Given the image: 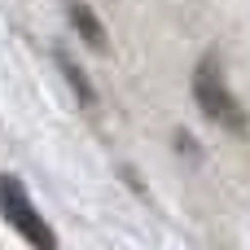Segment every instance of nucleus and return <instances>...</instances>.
<instances>
[{"label": "nucleus", "mask_w": 250, "mask_h": 250, "mask_svg": "<svg viewBox=\"0 0 250 250\" xmlns=\"http://www.w3.org/2000/svg\"><path fill=\"white\" fill-rule=\"evenodd\" d=\"M193 101H198V110H202L211 123H220L224 132H233V136H246L250 132L246 105L233 97V88H229L224 66H220L215 53H207V57L193 66Z\"/></svg>", "instance_id": "nucleus-1"}, {"label": "nucleus", "mask_w": 250, "mask_h": 250, "mask_svg": "<svg viewBox=\"0 0 250 250\" xmlns=\"http://www.w3.org/2000/svg\"><path fill=\"white\" fill-rule=\"evenodd\" d=\"M57 66H62V75H66L70 92L79 97V105H88V110H92V105H97V88L88 83V75H83V70H79V66H75V62L66 57V53H57Z\"/></svg>", "instance_id": "nucleus-4"}, {"label": "nucleus", "mask_w": 250, "mask_h": 250, "mask_svg": "<svg viewBox=\"0 0 250 250\" xmlns=\"http://www.w3.org/2000/svg\"><path fill=\"white\" fill-rule=\"evenodd\" d=\"M0 215L9 220V229L31 250H57V233L35 211V202H31V193H26V185L18 176H0Z\"/></svg>", "instance_id": "nucleus-2"}, {"label": "nucleus", "mask_w": 250, "mask_h": 250, "mask_svg": "<svg viewBox=\"0 0 250 250\" xmlns=\"http://www.w3.org/2000/svg\"><path fill=\"white\" fill-rule=\"evenodd\" d=\"M66 18L75 26V35L92 48V53H110V35H105V22L92 13L88 0H66Z\"/></svg>", "instance_id": "nucleus-3"}]
</instances>
